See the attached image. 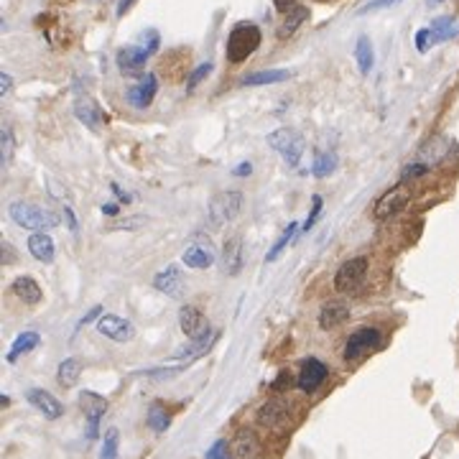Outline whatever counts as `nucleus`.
Instances as JSON below:
<instances>
[{
    "label": "nucleus",
    "instance_id": "25",
    "mask_svg": "<svg viewBox=\"0 0 459 459\" xmlns=\"http://www.w3.org/2000/svg\"><path fill=\"white\" fill-rule=\"evenodd\" d=\"M79 375H82V362L75 358H67L61 360L57 367V380L61 388H72V385H77V380H79Z\"/></svg>",
    "mask_w": 459,
    "mask_h": 459
},
{
    "label": "nucleus",
    "instance_id": "45",
    "mask_svg": "<svg viewBox=\"0 0 459 459\" xmlns=\"http://www.w3.org/2000/svg\"><path fill=\"white\" fill-rule=\"evenodd\" d=\"M296 3H299V0H273L275 10H281V13H291V10L296 8Z\"/></svg>",
    "mask_w": 459,
    "mask_h": 459
},
{
    "label": "nucleus",
    "instance_id": "15",
    "mask_svg": "<svg viewBox=\"0 0 459 459\" xmlns=\"http://www.w3.org/2000/svg\"><path fill=\"white\" fill-rule=\"evenodd\" d=\"M179 326H182V332L186 334L189 340H199V337H204V334L209 332L204 314H202L197 306H192V304H186L182 309V314H179Z\"/></svg>",
    "mask_w": 459,
    "mask_h": 459
},
{
    "label": "nucleus",
    "instance_id": "35",
    "mask_svg": "<svg viewBox=\"0 0 459 459\" xmlns=\"http://www.w3.org/2000/svg\"><path fill=\"white\" fill-rule=\"evenodd\" d=\"M10 159H13V135H10V128H3V133H0V164L8 166Z\"/></svg>",
    "mask_w": 459,
    "mask_h": 459
},
{
    "label": "nucleus",
    "instance_id": "39",
    "mask_svg": "<svg viewBox=\"0 0 459 459\" xmlns=\"http://www.w3.org/2000/svg\"><path fill=\"white\" fill-rule=\"evenodd\" d=\"M431 28H421V31H418L416 34V49L418 51H426L429 49V46H431Z\"/></svg>",
    "mask_w": 459,
    "mask_h": 459
},
{
    "label": "nucleus",
    "instance_id": "40",
    "mask_svg": "<svg viewBox=\"0 0 459 459\" xmlns=\"http://www.w3.org/2000/svg\"><path fill=\"white\" fill-rule=\"evenodd\" d=\"M395 3H401V0H370V3H367V6L360 10V13H373V10L388 8V6H395Z\"/></svg>",
    "mask_w": 459,
    "mask_h": 459
},
{
    "label": "nucleus",
    "instance_id": "27",
    "mask_svg": "<svg viewBox=\"0 0 459 459\" xmlns=\"http://www.w3.org/2000/svg\"><path fill=\"white\" fill-rule=\"evenodd\" d=\"M355 59H358L360 75H370V72H373L375 54H373V43H370L367 36H360L358 43H355Z\"/></svg>",
    "mask_w": 459,
    "mask_h": 459
},
{
    "label": "nucleus",
    "instance_id": "11",
    "mask_svg": "<svg viewBox=\"0 0 459 459\" xmlns=\"http://www.w3.org/2000/svg\"><path fill=\"white\" fill-rule=\"evenodd\" d=\"M411 202V192L406 186H395L391 192H385L380 199L375 202V209H373V217L375 219H388L393 217L395 212H401L406 204Z\"/></svg>",
    "mask_w": 459,
    "mask_h": 459
},
{
    "label": "nucleus",
    "instance_id": "41",
    "mask_svg": "<svg viewBox=\"0 0 459 459\" xmlns=\"http://www.w3.org/2000/svg\"><path fill=\"white\" fill-rule=\"evenodd\" d=\"M426 171H429V166H426V164H413V166H409L406 171H403V182H409V179H416V176H424Z\"/></svg>",
    "mask_w": 459,
    "mask_h": 459
},
{
    "label": "nucleus",
    "instance_id": "34",
    "mask_svg": "<svg viewBox=\"0 0 459 459\" xmlns=\"http://www.w3.org/2000/svg\"><path fill=\"white\" fill-rule=\"evenodd\" d=\"M117 447H120L117 429H108V431H105V439H102L100 459H117Z\"/></svg>",
    "mask_w": 459,
    "mask_h": 459
},
{
    "label": "nucleus",
    "instance_id": "53",
    "mask_svg": "<svg viewBox=\"0 0 459 459\" xmlns=\"http://www.w3.org/2000/svg\"><path fill=\"white\" fill-rule=\"evenodd\" d=\"M429 3H439V0H429Z\"/></svg>",
    "mask_w": 459,
    "mask_h": 459
},
{
    "label": "nucleus",
    "instance_id": "44",
    "mask_svg": "<svg viewBox=\"0 0 459 459\" xmlns=\"http://www.w3.org/2000/svg\"><path fill=\"white\" fill-rule=\"evenodd\" d=\"M143 225V217H133V219H126V222H117V225H110L108 230H133V227H141Z\"/></svg>",
    "mask_w": 459,
    "mask_h": 459
},
{
    "label": "nucleus",
    "instance_id": "32",
    "mask_svg": "<svg viewBox=\"0 0 459 459\" xmlns=\"http://www.w3.org/2000/svg\"><path fill=\"white\" fill-rule=\"evenodd\" d=\"M296 233H299V225H296V222H291V225H289V227H286V230H284V235H281V240L275 242L273 248H271V253H268V255H266V263H273V260L281 258V253H284L286 248H289V242H291L293 237H296Z\"/></svg>",
    "mask_w": 459,
    "mask_h": 459
},
{
    "label": "nucleus",
    "instance_id": "31",
    "mask_svg": "<svg viewBox=\"0 0 459 459\" xmlns=\"http://www.w3.org/2000/svg\"><path fill=\"white\" fill-rule=\"evenodd\" d=\"M334 168H337V153H334V150L317 153V159H314V168H311L317 179H326L329 174H334Z\"/></svg>",
    "mask_w": 459,
    "mask_h": 459
},
{
    "label": "nucleus",
    "instance_id": "26",
    "mask_svg": "<svg viewBox=\"0 0 459 459\" xmlns=\"http://www.w3.org/2000/svg\"><path fill=\"white\" fill-rule=\"evenodd\" d=\"M289 77L291 75H289L286 69H263V72H253V75L242 77V84H245V87H260V84L286 82Z\"/></svg>",
    "mask_w": 459,
    "mask_h": 459
},
{
    "label": "nucleus",
    "instance_id": "3",
    "mask_svg": "<svg viewBox=\"0 0 459 459\" xmlns=\"http://www.w3.org/2000/svg\"><path fill=\"white\" fill-rule=\"evenodd\" d=\"M240 209H242V192L225 189V192L215 194L207 207L209 227H225L227 222H233L240 215Z\"/></svg>",
    "mask_w": 459,
    "mask_h": 459
},
{
    "label": "nucleus",
    "instance_id": "21",
    "mask_svg": "<svg viewBox=\"0 0 459 459\" xmlns=\"http://www.w3.org/2000/svg\"><path fill=\"white\" fill-rule=\"evenodd\" d=\"M28 253H31L39 263H54L57 248H54V240H51L46 233H34L28 237Z\"/></svg>",
    "mask_w": 459,
    "mask_h": 459
},
{
    "label": "nucleus",
    "instance_id": "18",
    "mask_svg": "<svg viewBox=\"0 0 459 459\" xmlns=\"http://www.w3.org/2000/svg\"><path fill=\"white\" fill-rule=\"evenodd\" d=\"M10 291H13V296L16 299H21L23 304H39V301L43 299V291H41V286L36 284L31 275H18L16 281L10 284Z\"/></svg>",
    "mask_w": 459,
    "mask_h": 459
},
{
    "label": "nucleus",
    "instance_id": "30",
    "mask_svg": "<svg viewBox=\"0 0 459 459\" xmlns=\"http://www.w3.org/2000/svg\"><path fill=\"white\" fill-rule=\"evenodd\" d=\"M255 449H258V439H255L253 431H240V434L235 436V442H233L235 459L251 457V454H255Z\"/></svg>",
    "mask_w": 459,
    "mask_h": 459
},
{
    "label": "nucleus",
    "instance_id": "6",
    "mask_svg": "<svg viewBox=\"0 0 459 459\" xmlns=\"http://www.w3.org/2000/svg\"><path fill=\"white\" fill-rule=\"evenodd\" d=\"M161 46V39L156 31H148V43H143V46H126V49L117 51V67L120 72H126V75H138L143 67H146V61H148Z\"/></svg>",
    "mask_w": 459,
    "mask_h": 459
},
{
    "label": "nucleus",
    "instance_id": "12",
    "mask_svg": "<svg viewBox=\"0 0 459 459\" xmlns=\"http://www.w3.org/2000/svg\"><path fill=\"white\" fill-rule=\"evenodd\" d=\"M156 92H159V79H156V75H143L141 82L126 92V100L130 102L135 110H146V108H150V102H153V97H156Z\"/></svg>",
    "mask_w": 459,
    "mask_h": 459
},
{
    "label": "nucleus",
    "instance_id": "17",
    "mask_svg": "<svg viewBox=\"0 0 459 459\" xmlns=\"http://www.w3.org/2000/svg\"><path fill=\"white\" fill-rule=\"evenodd\" d=\"M219 263H222V271H225L227 275L240 273L242 271V237L235 235V237H230V240L225 242Z\"/></svg>",
    "mask_w": 459,
    "mask_h": 459
},
{
    "label": "nucleus",
    "instance_id": "38",
    "mask_svg": "<svg viewBox=\"0 0 459 459\" xmlns=\"http://www.w3.org/2000/svg\"><path fill=\"white\" fill-rule=\"evenodd\" d=\"M207 459H230V444L225 439H217L207 449Z\"/></svg>",
    "mask_w": 459,
    "mask_h": 459
},
{
    "label": "nucleus",
    "instance_id": "16",
    "mask_svg": "<svg viewBox=\"0 0 459 459\" xmlns=\"http://www.w3.org/2000/svg\"><path fill=\"white\" fill-rule=\"evenodd\" d=\"M75 115H77V120H79V123H84V126L92 128V130H100L102 123L108 120V117H105V113H102L100 105H97L95 100H90V97H84V100H77Z\"/></svg>",
    "mask_w": 459,
    "mask_h": 459
},
{
    "label": "nucleus",
    "instance_id": "13",
    "mask_svg": "<svg viewBox=\"0 0 459 459\" xmlns=\"http://www.w3.org/2000/svg\"><path fill=\"white\" fill-rule=\"evenodd\" d=\"M153 286H156V291L166 293V296H171V299H182L184 289H186V284H184V273L179 271V266L164 268V271L153 278Z\"/></svg>",
    "mask_w": 459,
    "mask_h": 459
},
{
    "label": "nucleus",
    "instance_id": "33",
    "mask_svg": "<svg viewBox=\"0 0 459 459\" xmlns=\"http://www.w3.org/2000/svg\"><path fill=\"white\" fill-rule=\"evenodd\" d=\"M459 28L454 26L451 18H436L434 23H431V41H444V39H451V36L457 34Z\"/></svg>",
    "mask_w": 459,
    "mask_h": 459
},
{
    "label": "nucleus",
    "instance_id": "24",
    "mask_svg": "<svg viewBox=\"0 0 459 459\" xmlns=\"http://www.w3.org/2000/svg\"><path fill=\"white\" fill-rule=\"evenodd\" d=\"M41 344V334L39 332H23L18 334L16 340H13V344H10V352H8V362H16L21 355H26V352L36 350Z\"/></svg>",
    "mask_w": 459,
    "mask_h": 459
},
{
    "label": "nucleus",
    "instance_id": "48",
    "mask_svg": "<svg viewBox=\"0 0 459 459\" xmlns=\"http://www.w3.org/2000/svg\"><path fill=\"white\" fill-rule=\"evenodd\" d=\"M253 174V164L248 161V164H240V166L235 168L233 176H251Z\"/></svg>",
    "mask_w": 459,
    "mask_h": 459
},
{
    "label": "nucleus",
    "instance_id": "9",
    "mask_svg": "<svg viewBox=\"0 0 459 459\" xmlns=\"http://www.w3.org/2000/svg\"><path fill=\"white\" fill-rule=\"evenodd\" d=\"M97 329H100L102 337H108V340H113V342L117 344H126L135 337L133 322H128V319L123 317H115V314H102V317L97 319Z\"/></svg>",
    "mask_w": 459,
    "mask_h": 459
},
{
    "label": "nucleus",
    "instance_id": "5",
    "mask_svg": "<svg viewBox=\"0 0 459 459\" xmlns=\"http://www.w3.org/2000/svg\"><path fill=\"white\" fill-rule=\"evenodd\" d=\"M367 273H370V260L365 255H358V258L344 260L337 275H334V291L340 293H358L367 281Z\"/></svg>",
    "mask_w": 459,
    "mask_h": 459
},
{
    "label": "nucleus",
    "instance_id": "20",
    "mask_svg": "<svg viewBox=\"0 0 459 459\" xmlns=\"http://www.w3.org/2000/svg\"><path fill=\"white\" fill-rule=\"evenodd\" d=\"M347 319H350V306H347V304H340V301L324 304L322 311H319V326H322V329H334V326L344 324Z\"/></svg>",
    "mask_w": 459,
    "mask_h": 459
},
{
    "label": "nucleus",
    "instance_id": "49",
    "mask_svg": "<svg viewBox=\"0 0 459 459\" xmlns=\"http://www.w3.org/2000/svg\"><path fill=\"white\" fill-rule=\"evenodd\" d=\"M135 0H120V3H117V18H123L128 13V10H130V6H133Z\"/></svg>",
    "mask_w": 459,
    "mask_h": 459
},
{
    "label": "nucleus",
    "instance_id": "2",
    "mask_svg": "<svg viewBox=\"0 0 459 459\" xmlns=\"http://www.w3.org/2000/svg\"><path fill=\"white\" fill-rule=\"evenodd\" d=\"M8 215L16 225L26 227V230H36V233H46L59 225V215H54L51 209H43L31 202H10Z\"/></svg>",
    "mask_w": 459,
    "mask_h": 459
},
{
    "label": "nucleus",
    "instance_id": "36",
    "mask_svg": "<svg viewBox=\"0 0 459 459\" xmlns=\"http://www.w3.org/2000/svg\"><path fill=\"white\" fill-rule=\"evenodd\" d=\"M322 207H324V199H322L319 194H314V197H311V215L306 217V222H304V230H301V233H309L311 227L317 225L319 215H322Z\"/></svg>",
    "mask_w": 459,
    "mask_h": 459
},
{
    "label": "nucleus",
    "instance_id": "23",
    "mask_svg": "<svg viewBox=\"0 0 459 459\" xmlns=\"http://www.w3.org/2000/svg\"><path fill=\"white\" fill-rule=\"evenodd\" d=\"M215 342H217V332H212V329H209L204 337H199V340H192V344H189V347H184V350L176 352L174 358L192 362V360L202 358V355H207V352L212 350V344H215Z\"/></svg>",
    "mask_w": 459,
    "mask_h": 459
},
{
    "label": "nucleus",
    "instance_id": "43",
    "mask_svg": "<svg viewBox=\"0 0 459 459\" xmlns=\"http://www.w3.org/2000/svg\"><path fill=\"white\" fill-rule=\"evenodd\" d=\"M289 385H291V378H289V373H281V375H278L273 383H271V388H273L275 393H281V391H286Z\"/></svg>",
    "mask_w": 459,
    "mask_h": 459
},
{
    "label": "nucleus",
    "instance_id": "28",
    "mask_svg": "<svg viewBox=\"0 0 459 459\" xmlns=\"http://www.w3.org/2000/svg\"><path fill=\"white\" fill-rule=\"evenodd\" d=\"M146 424L156 431V434H164L168 426H171V416H168L166 406L161 401H153L148 409V416H146Z\"/></svg>",
    "mask_w": 459,
    "mask_h": 459
},
{
    "label": "nucleus",
    "instance_id": "51",
    "mask_svg": "<svg viewBox=\"0 0 459 459\" xmlns=\"http://www.w3.org/2000/svg\"><path fill=\"white\" fill-rule=\"evenodd\" d=\"M102 212H105L108 217H115L120 209H117V204H102Z\"/></svg>",
    "mask_w": 459,
    "mask_h": 459
},
{
    "label": "nucleus",
    "instance_id": "52",
    "mask_svg": "<svg viewBox=\"0 0 459 459\" xmlns=\"http://www.w3.org/2000/svg\"><path fill=\"white\" fill-rule=\"evenodd\" d=\"M113 192L117 194V199H123V202H130V197H128V194L123 192V189H120V186H117V184H113Z\"/></svg>",
    "mask_w": 459,
    "mask_h": 459
},
{
    "label": "nucleus",
    "instance_id": "4",
    "mask_svg": "<svg viewBox=\"0 0 459 459\" xmlns=\"http://www.w3.org/2000/svg\"><path fill=\"white\" fill-rule=\"evenodd\" d=\"M268 146L286 161L289 168L299 166L301 156H304V148H306L301 133H296L293 128H278V130H273V133L268 135Z\"/></svg>",
    "mask_w": 459,
    "mask_h": 459
},
{
    "label": "nucleus",
    "instance_id": "42",
    "mask_svg": "<svg viewBox=\"0 0 459 459\" xmlns=\"http://www.w3.org/2000/svg\"><path fill=\"white\" fill-rule=\"evenodd\" d=\"M100 314H102V306H95V309L87 311V314H84V317L79 319V322H77V332H79L82 326L90 324V322H95V319H100Z\"/></svg>",
    "mask_w": 459,
    "mask_h": 459
},
{
    "label": "nucleus",
    "instance_id": "50",
    "mask_svg": "<svg viewBox=\"0 0 459 459\" xmlns=\"http://www.w3.org/2000/svg\"><path fill=\"white\" fill-rule=\"evenodd\" d=\"M64 215H67L69 230H72V233H77V222H75V215H72V209H69V207H64Z\"/></svg>",
    "mask_w": 459,
    "mask_h": 459
},
{
    "label": "nucleus",
    "instance_id": "29",
    "mask_svg": "<svg viewBox=\"0 0 459 459\" xmlns=\"http://www.w3.org/2000/svg\"><path fill=\"white\" fill-rule=\"evenodd\" d=\"M309 18V8H304V6H296V8L291 10V13H286V21L284 26L278 28V39H289V36L299 28L304 21Z\"/></svg>",
    "mask_w": 459,
    "mask_h": 459
},
{
    "label": "nucleus",
    "instance_id": "22",
    "mask_svg": "<svg viewBox=\"0 0 459 459\" xmlns=\"http://www.w3.org/2000/svg\"><path fill=\"white\" fill-rule=\"evenodd\" d=\"M182 260L186 263V268H209L215 263V251H212V245H189L186 251H184Z\"/></svg>",
    "mask_w": 459,
    "mask_h": 459
},
{
    "label": "nucleus",
    "instance_id": "47",
    "mask_svg": "<svg viewBox=\"0 0 459 459\" xmlns=\"http://www.w3.org/2000/svg\"><path fill=\"white\" fill-rule=\"evenodd\" d=\"M10 87H13V79H10V75H0V95H8Z\"/></svg>",
    "mask_w": 459,
    "mask_h": 459
},
{
    "label": "nucleus",
    "instance_id": "7",
    "mask_svg": "<svg viewBox=\"0 0 459 459\" xmlns=\"http://www.w3.org/2000/svg\"><path fill=\"white\" fill-rule=\"evenodd\" d=\"M383 344V334L378 326H360L350 334V340L344 342V360L347 362H355V360L365 358L367 352L378 350Z\"/></svg>",
    "mask_w": 459,
    "mask_h": 459
},
{
    "label": "nucleus",
    "instance_id": "10",
    "mask_svg": "<svg viewBox=\"0 0 459 459\" xmlns=\"http://www.w3.org/2000/svg\"><path fill=\"white\" fill-rule=\"evenodd\" d=\"M326 375H329V370L322 360L317 358H309L301 362V370H299V378H296V385H299V391L304 393H314L319 385L324 383Z\"/></svg>",
    "mask_w": 459,
    "mask_h": 459
},
{
    "label": "nucleus",
    "instance_id": "46",
    "mask_svg": "<svg viewBox=\"0 0 459 459\" xmlns=\"http://www.w3.org/2000/svg\"><path fill=\"white\" fill-rule=\"evenodd\" d=\"M16 260V253H13V245L10 242H3V263L8 266V263H13Z\"/></svg>",
    "mask_w": 459,
    "mask_h": 459
},
{
    "label": "nucleus",
    "instance_id": "19",
    "mask_svg": "<svg viewBox=\"0 0 459 459\" xmlns=\"http://www.w3.org/2000/svg\"><path fill=\"white\" fill-rule=\"evenodd\" d=\"M289 418V403L281 401V398H271L268 403H263L258 411V421L263 426H281Z\"/></svg>",
    "mask_w": 459,
    "mask_h": 459
},
{
    "label": "nucleus",
    "instance_id": "37",
    "mask_svg": "<svg viewBox=\"0 0 459 459\" xmlns=\"http://www.w3.org/2000/svg\"><path fill=\"white\" fill-rule=\"evenodd\" d=\"M209 72H212V64H209V61H207V64H199V67H197L192 75H189V79H186V90L192 92L194 87H197V84L204 79V77H209Z\"/></svg>",
    "mask_w": 459,
    "mask_h": 459
},
{
    "label": "nucleus",
    "instance_id": "14",
    "mask_svg": "<svg viewBox=\"0 0 459 459\" xmlns=\"http://www.w3.org/2000/svg\"><path fill=\"white\" fill-rule=\"evenodd\" d=\"M26 401L31 403L39 413H43L46 418H51V421L64 413V406H61V403H59L49 391H41V388H28V391H26Z\"/></svg>",
    "mask_w": 459,
    "mask_h": 459
},
{
    "label": "nucleus",
    "instance_id": "8",
    "mask_svg": "<svg viewBox=\"0 0 459 459\" xmlns=\"http://www.w3.org/2000/svg\"><path fill=\"white\" fill-rule=\"evenodd\" d=\"M79 406H82L84 416H87V436L97 439V434H100V418L108 411V401L102 395H97V393L82 391L79 393Z\"/></svg>",
    "mask_w": 459,
    "mask_h": 459
},
{
    "label": "nucleus",
    "instance_id": "1",
    "mask_svg": "<svg viewBox=\"0 0 459 459\" xmlns=\"http://www.w3.org/2000/svg\"><path fill=\"white\" fill-rule=\"evenodd\" d=\"M260 41H263V34H260V28L251 21H242L237 23L230 31L227 36V61H233V64H242L248 57H253L255 51H258Z\"/></svg>",
    "mask_w": 459,
    "mask_h": 459
}]
</instances>
